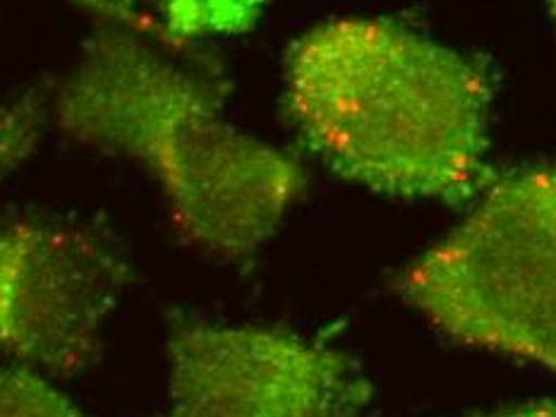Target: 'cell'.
I'll list each match as a JSON object with an SVG mask.
<instances>
[{
    "instance_id": "obj_1",
    "label": "cell",
    "mask_w": 556,
    "mask_h": 417,
    "mask_svg": "<svg viewBox=\"0 0 556 417\" xmlns=\"http://www.w3.org/2000/svg\"><path fill=\"white\" fill-rule=\"evenodd\" d=\"M51 127L142 168L176 233L218 262H254L309 188L303 161L228 118L222 79L118 25L53 79Z\"/></svg>"
},
{
    "instance_id": "obj_2",
    "label": "cell",
    "mask_w": 556,
    "mask_h": 417,
    "mask_svg": "<svg viewBox=\"0 0 556 417\" xmlns=\"http://www.w3.org/2000/svg\"><path fill=\"white\" fill-rule=\"evenodd\" d=\"M283 115L345 182L399 200L468 206L492 180V70L403 22H317L283 58Z\"/></svg>"
},
{
    "instance_id": "obj_3",
    "label": "cell",
    "mask_w": 556,
    "mask_h": 417,
    "mask_svg": "<svg viewBox=\"0 0 556 417\" xmlns=\"http://www.w3.org/2000/svg\"><path fill=\"white\" fill-rule=\"evenodd\" d=\"M396 293L446 339L556 375V164L492 176Z\"/></svg>"
},
{
    "instance_id": "obj_4",
    "label": "cell",
    "mask_w": 556,
    "mask_h": 417,
    "mask_svg": "<svg viewBox=\"0 0 556 417\" xmlns=\"http://www.w3.org/2000/svg\"><path fill=\"white\" fill-rule=\"evenodd\" d=\"M166 417H365L372 387L339 348L260 324L182 319L166 336Z\"/></svg>"
},
{
    "instance_id": "obj_5",
    "label": "cell",
    "mask_w": 556,
    "mask_h": 417,
    "mask_svg": "<svg viewBox=\"0 0 556 417\" xmlns=\"http://www.w3.org/2000/svg\"><path fill=\"white\" fill-rule=\"evenodd\" d=\"M130 266L99 230L67 218L0 224V353L55 381L99 363Z\"/></svg>"
},
{
    "instance_id": "obj_6",
    "label": "cell",
    "mask_w": 556,
    "mask_h": 417,
    "mask_svg": "<svg viewBox=\"0 0 556 417\" xmlns=\"http://www.w3.org/2000/svg\"><path fill=\"white\" fill-rule=\"evenodd\" d=\"M51 87L37 83L0 103V180L25 166L51 130Z\"/></svg>"
},
{
    "instance_id": "obj_7",
    "label": "cell",
    "mask_w": 556,
    "mask_h": 417,
    "mask_svg": "<svg viewBox=\"0 0 556 417\" xmlns=\"http://www.w3.org/2000/svg\"><path fill=\"white\" fill-rule=\"evenodd\" d=\"M0 417H94L65 396L55 379L17 363H0Z\"/></svg>"
},
{
    "instance_id": "obj_8",
    "label": "cell",
    "mask_w": 556,
    "mask_h": 417,
    "mask_svg": "<svg viewBox=\"0 0 556 417\" xmlns=\"http://www.w3.org/2000/svg\"><path fill=\"white\" fill-rule=\"evenodd\" d=\"M65 3L75 5L77 10H83V13L91 17H97L101 25H118L139 34H147V37H152L176 51L188 49L185 41H180L176 34L168 29L166 22H161L154 13L139 8L132 0H65Z\"/></svg>"
},
{
    "instance_id": "obj_9",
    "label": "cell",
    "mask_w": 556,
    "mask_h": 417,
    "mask_svg": "<svg viewBox=\"0 0 556 417\" xmlns=\"http://www.w3.org/2000/svg\"><path fill=\"white\" fill-rule=\"evenodd\" d=\"M480 417H556V401H532L523 405H514V408L486 413Z\"/></svg>"
},
{
    "instance_id": "obj_10",
    "label": "cell",
    "mask_w": 556,
    "mask_h": 417,
    "mask_svg": "<svg viewBox=\"0 0 556 417\" xmlns=\"http://www.w3.org/2000/svg\"><path fill=\"white\" fill-rule=\"evenodd\" d=\"M549 3V13H552V22H554V31H556V0H547Z\"/></svg>"
}]
</instances>
